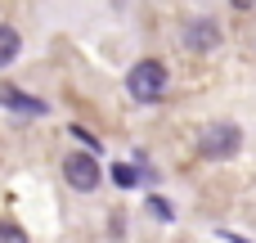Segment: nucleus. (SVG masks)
I'll return each instance as SVG.
<instances>
[{
    "label": "nucleus",
    "mask_w": 256,
    "mask_h": 243,
    "mask_svg": "<svg viewBox=\"0 0 256 243\" xmlns=\"http://www.w3.org/2000/svg\"><path fill=\"white\" fill-rule=\"evenodd\" d=\"M166 86H171V77H166V68H162L158 59H140V63L126 72V90H130L135 104H158V99L166 95Z\"/></svg>",
    "instance_id": "obj_1"
},
{
    "label": "nucleus",
    "mask_w": 256,
    "mask_h": 243,
    "mask_svg": "<svg viewBox=\"0 0 256 243\" xmlns=\"http://www.w3.org/2000/svg\"><path fill=\"white\" fill-rule=\"evenodd\" d=\"M238 149H243V131H238L234 122H212V126H202V135H198V153H202L207 162H230Z\"/></svg>",
    "instance_id": "obj_2"
},
{
    "label": "nucleus",
    "mask_w": 256,
    "mask_h": 243,
    "mask_svg": "<svg viewBox=\"0 0 256 243\" xmlns=\"http://www.w3.org/2000/svg\"><path fill=\"white\" fill-rule=\"evenodd\" d=\"M220 41H225V32H220L216 18H194V23H184V32H180V45L194 50V54H212V50H220Z\"/></svg>",
    "instance_id": "obj_3"
},
{
    "label": "nucleus",
    "mask_w": 256,
    "mask_h": 243,
    "mask_svg": "<svg viewBox=\"0 0 256 243\" xmlns=\"http://www.w3.org/2000/svg\"><path fill=\"white\" fill-rule=\"evenodd\" d=\"M63 180H68L72 189L90 194V189H99V162H94L90 153H68V158H63Z\"/></svg>",
    "instance_id": "obj_4"
},
{
    "label": "nucleus",
    "mask_w": 256,
    "mask_h": 243,
    "mask_svg": "<svg viewBox=\"0 0 256 243\" xmlns=\"http://www.w3.org/2000/svg\"><path fill=\"white\" fill-rule=\"evenodd\" d=\"M0 104H9L14 113H27V117H40V113L50 108V104H40L36 95H22V90H14V86H4V90H0Z\"/></svg>",
    "instance_id": "obj_5"
},
{
    "label": "nucleus",
    "mask_w": 256,
    "mask_h": 243,
    "mask_svg": "<svg viewBox=\"0 0 256 243\" xmlns=\"http://www.w3.org/2000/svg\"><path fill=\"white\" fill-rule=\"evenodd\" d=\"M18 50H22V36H18L9 23H0V68H9V63L18 59Z\"/></svg>",
    "instance_id": "obj_6"
},
{
    "label": "nucleus",
    "mask_w": 256,
    "mask_h": 243,
    "mask_svg": "<svg viewBox=\"0 0 256 243\" xmlns=\"http://www.w3.org/2000/svg\"><path fill=\"white\" fill-rule=\"evenodd\" d=\"M0 243H27L22 225H14V221H0Z\"/></svg>",
    "instance_id": "obj_7"
},
{
    "label": "nucleus",
    "mask_w": 256,
    "mask_h": 243,
    "mask_svg": "<svg viewBox=\"0 0 256 243\" xmlns=\"http://www.w3.org/2000/svg\"><path fill=\"white\" fill-rule=\"evenodd\" d=\"M72 140H81V144H86V153L94 158V149H99V140H94L90 131H81V126H72Z\"/></svg>",
    "instance_id": "obj_8"
},
{
    "label": "nucleus",
    "mask_w": 256,
    "mask_h": 243,
    "mask_svg": "<svg viewBox=\"0 0 256 243\" xmlns=\"http://www.w3.org/2000/svg\"><path fill=\"white\" fill-rule=\"evenodd\" d=\"M112 176H117V185H122V189H130V185H135V171H130V167H112Z\"/></svg>",
    "instance_id": "obj_9"
},
{
    "label": "nucleus",
    "mask_w": 256,
    "mask_h": 243,
    "mask_svg": "<svg viewBox=\"0 0 256 243\" xmlns=\"http://www.w3.org/2000/svg\"><path fill=\"white\" fill-rule=\"evenodd\" d=\"M153 216H158V221H171V207H166L162 198H153Z\"/></svg>",
    "instance_id": "obj_10"
}]
</instances>
